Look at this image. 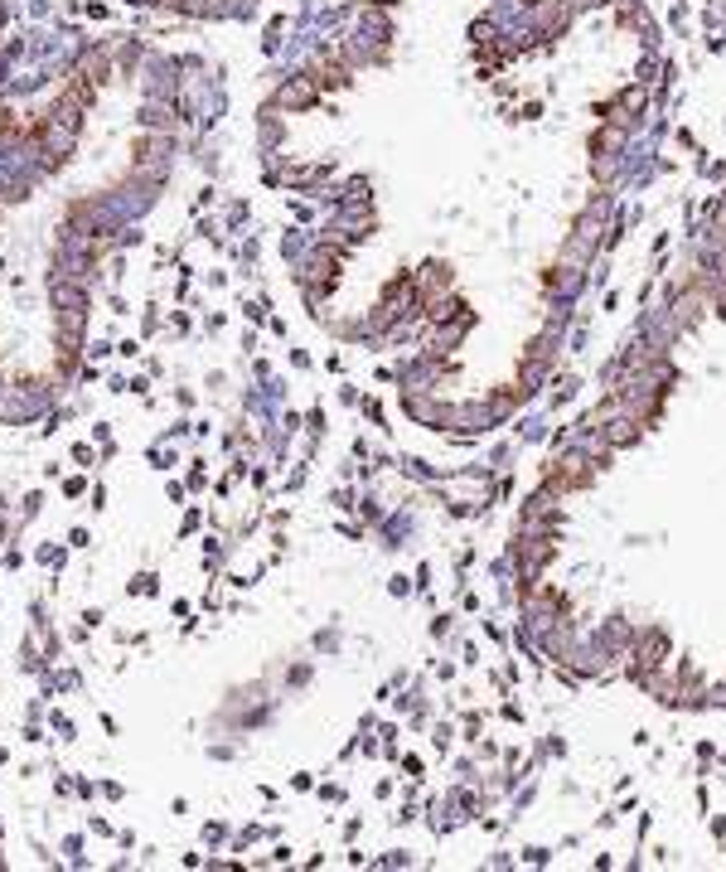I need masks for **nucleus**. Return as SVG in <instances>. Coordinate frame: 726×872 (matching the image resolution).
Instances as JSON below:
<instances>
[{"label": "nucleus", "mask_w": 726, "mask_h": 872, "mask_svg": "<svg viewBox=\"0 0 726 872\" xmlns=\"http://www.w3.org/2000/svg\"><path fill=\"white\" fill-rule=\"evenodd\" d=\"M281 102H286V107H305V102H315V87H310V83H291V87H281Z\"/></svg>", "instance_id": "obj_1"}]
</instances>
